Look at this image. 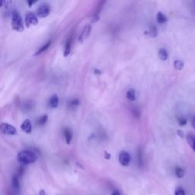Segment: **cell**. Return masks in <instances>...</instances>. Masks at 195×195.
<instances>
[{"instance_id":"cell-27","label":"cell","mask_w":195,"mask_h":195,"mask_svg":"<svg viewBox=\"0 0 195 195\" xmlns=\"http://www.w3.org/2000/svg\"><path fill=\"white\" fill-rule=\"evenodd\" d=\"M191 125H192V127H193V128L195 129V116H194V117H193V120H192Z\"/></svg>"},{"instance_id":"cell-24","label":"cell","mask_w":195,"mask_h":195,"mask_svg":"<svg viewBox=\"0 0 195 195\" xmlns=\"http://www.w3.org/2000/svg\"><path fill=\"white\" fill-rule=\"evenodd\" d=\"M175 195H185V191L181 187H178L175 192Z\"/></svg>"},{"instance_id":"cell-9","label":"cell","mask_w":195,"mask_h":195,"mask_svg":"<svg viewBox=\"0 0 195 195\" xmlns=\"http://www.w3.org/2000/svg\"><path fill=\"white\" fill-rule=\"evenodd\" d=\"M21 128L24 133H31L32 131V125H31V120L27 119L24 120L21 125Z\"/></svg>"},{"instance_id":"cell-16","label":"cell","mask_w":195,"mask_h":195,"mask_svg":"<svg viewBox=\"0 0 195 195\" xmlns=\"http://www.w3.org/2000/svg\"><path fill=\"white\" fill-rule=\"evenodd\" d=\"M159 57L162 61H166L168 59V53L165 49H160L159 51Z\"/></svg>"},{"instance_id":"cell-1","label":"cell","mask_w":195,"mask_h":195,"mask_svg":"<svg viewBox=\"0 0 195 195\" xmlns=\"http://www.w3.org/2000/svg\"><path fill=\"white\" fill-rule=\"evenodd\" d=\"M17 159L21 164L29 165L35 162L37 160V156L31 150H23L18 153Z\"/></svg>"},{"instance_id":"cell-14","label":"cell","mask_w":195,"mask_h":195,"mask_svg":"<svg viewBox=\"0 0 195 195\" xmlns=\"http://www.w3.org/2000/svg\"><path fill=\"white\" fill-rule=\"evenodd\" d=\"M11 184L12 187L15 190H18L20 187V181H19V178L18 175H15L11 180Z\"/></svg>"},{"instance_id":"cell-30","label":"cell","mask_w":195,"mask_h":195,"mask_svg":"<svg viewBox=\"0 0 195 195\" xmlns=\"http://www.w3.org/2000/svg\"><path fill=\"white\" fill-rule=\"evenodd\" d=\"M94 73H95V74H101V71H99V70H94Z\"/></svg>"},{"instance_id":"cell-28","label":"cell","mask_w":195,"mask_h":195,"mask_svg":"<svg viewBox=\"0 0 195 195\" xmlns=\"http://www.w3.org/2000/svg\"><path fill=\"white\" fill-rule=\"evenodd\" d=\"M35 2L36 1H31V2H30V1H28V5H29V7H31V5H32L34 3H35Z\"/></svg>"},{"instance_id":"cell-21","label":"cell","mask_w":195,"mask_h":195,"mask_svg":"<svg viewBox=\"0 0 195 195\" xmlns=\"http://www.w3.org/2000/svg\"><path fill=\"white\" fill-rule=\"evenodd\" d=\"M186 139H187V143H188L189 145L192 147L193 143H194L195 141V137H193V135H191V134H188V135H187V137H186Z\"/></svg>"},{"instance_id":"cell-25","label":"cell","mask_w":195,"mask_h":195,"mask_svg":"<svg viewBox=\"0 0 195 195\" xmlns=\"http://www.w3.org/2000/svg\"><path fill=\"white\" fill-rule=\"evenodd\" d=\"M79 101L78 99H74L70 102V105L73 106V107H74V106L79 105Z\"/></svg>"},{"instance_id":"cell-4","label":"cell","mask_w":195,"mask_h":195,"mask_svg":"<svg viewBox=\"0 0 195 195\" xmlns=\"http://www.w3.org/2000/svg\"><path fill=\"white\" fill-rule=\"evenodd\" d=\"M0 130L2 133L8 134V135H15L17 133L15 127L8 124H5V123H3L0 125Z\"/></svg>"},{"instance_id":"cell-17","label":"cell","mask_w":195,"mask_h":195,"mask_svg":"<svg viewBox=\"0 0 195 195\" xmlns=\"http://www.w3.org/2000/svg\"><path fill=\"white\" fill-rule=\"evenodd\" d=\"M175 174L176 176H177L178 178H182L185 175V172H184V169H181V168L177 167L175 169Z\"/></svg>"},{"instance_id":"cell-19","label":"cell","mask_w":195,"mask_h":195,"mask_svg":"<svg viewBox=\"0 0 195 195\" xmlns=\"http://www.w3.org/2000/svg\"><path fill=\"white\" fill-rule=\"evenodd\" d=\"M174 67L178 70H181L184 68V63L182 62L181 60H176L174 62Z\"/></svg>"},{"instance_id":"cell-3","label":"cell","mask_w":195,"mask_h":195,"mask_svg":"<svg viewBox=\"0 0 195 195\" xmlns=\"http://www.w3.org/2000/svg\"><path fill=\"white\" fill-rule=\"evenodd\" d=\"M51 13V6L47 3H44L40 5L37 9V15L39 18H44L48 16Z\"/></svg>"},{"instance_id":"cell-20","label":"cell","mask_w":195,"mask_h":195,"mask_svg":"<svg viewBox=\"0 0 195 195\" xmlns=\"http://www.w3.org/2000/svg\"><path fill=\"white\" fill-rule=\"evenodd\" d=\"M149 34H150L151 37H153V38H156V36H157V29H156V28L155 26H152L151 28H150V31H149Z\"/></svg>"},{"instance_id":"cell-5","label":"cell","mask_w":195,"mask_h":195,"mask_svg":"<svg viewBox=\"0 0 195 195\" xmlns=\"http://www.w3.org/2000/svg\"><path fill=\"white\" fill-rule=\"evenodd\" d=\"M130 160H131V157L127 152H120V154H119V162L122 166H128L130 163Z\"/></svg>"},{"instance_id":"cell-2","label":"cell","mask_w":195,"mask_h":195,"mask_svg":"<svg viewBox=\"0 0 195 195\" xmlns=\"http://www.w3.org/2000/svg\"><path fill=\"white\" fill-rule=\"evenodd\" d=\"M11 26L15 31L21 32L24 31V23L21 15L17 11H14L12 13V19H11Z\"/></svg>"},{"instance_id":"cell-10","label":"cell","mask_w":195,"mask_h":195,"mask_svg":"<svg viewBox=\"0 0 195 195\" xmlns=\"http://www.w3.org/2000/svg\"><path fill=\"white\" fill-rule=\"evenodd\" d=\"M49 105L52 108H57L59 105V97L57 94H54L49 100Z\"/></svg>"},{"instance_id":"cell-18","label":"cell","mask_w":195,"mask_h":195,"mask_svg":"<svg viewBox=\"0 0 195 195\" xmlns=\"http://www.w3.org/2000/svg\"><path fill=\"white\" fill-rule=\"evenodd\" d=\"M47 119H48L47 115H46V114L42 115L41 117H40V118H38V121H37V124H38V126L44 125V124H46V122L47 121Z\"/></svg>"},{"instance_id":"cell-7","label":"cell","mask_w":195,"mask_h":195,"mask_svg":"<svg viewBox=\"0 0 195 195\" xmlns=\"http://www.w3.org/2000/svg\"><path fill=\"white\" fill-rule=\"evenodd\" d=\"M91 27L90 24H88V25H86V26H85L84 28H83L81 34H80L79 38V41H80V42H83V41L86 39L88 36H89L90 33H91Z\"/></svg>"},{"instance_id":"cell-23","label":"cell","mask_w":195,"mask_h":195,"mask_svg":"<svg viewBox=\"0 0 195 195\" xmlns=\"http://www.w3.org/2000/svg\"><path fill=\"white\" fill-rule=\"evenodd\" d=\"M187 123V119L184 118V117H180V118L178 119V124L179 126H181V127H183V126L186 125Z\"/></svg>"},{"instance_id":"cell-13","label":"cell","mask_w":195,"mask_h":195,"mask_svg":"<svg viewBox=\"0 0 195 195\" xmlns=\"http://www.w3.org/2000/svg\"><path fill=\"white\" fill-rule=\"evenodd\" d=\"M156 18H157V21L159 24H164L166 21H168V18L166 15L163 13H162L161 11H159L157 14V16H156Z\"/></svg>"},{"instance_id":"cell-32","label":"cell","mask_w":195,"mask_h":195,"mask_svg":"<svg viewBox=\"0 0 195 195\" xmlns=\"http://www.w3.org/2000/svg\"><path fill=\"white\" fill-rule=\"evenodd\" d=\"M192 149H193V151L195 152V141H194V143H193V146H192Z\"/></svg>"},{"instance_id":"cell-6","label":"cell","mask_w":195,"mask_h":195,"mask_svg":"<svg viewBox=\"0 0 195 195\" xmlns=\"http://www.w3.org/2000/svg\"><path fill=\"white\" fill-rule=\"evenodd\" d=\"M38 23V16L33 12H29L25 17V24L27 27H30L31 25H36Z\"/></svg>"},{"instance_id":"cell-22","label":"cell","mask_w":195,"mask_h":195,"mask_svg":"<svg viewBox=\"0 0 195 195\" xmlns=\"http://www.w3.org/2000/svg\"><path fill=\"white\" fill-rule=\"evenodd\" d=\"M33 104H31V101H26L25 103H24V108L25 109V110H28V111H30L31 109H32Z\"/></svg>"},{"instance_id":"cell-31","label":"cell","mask_w":195,"mask_h":195,"mask_svg":"<svg viewBox=\"0 0 195 195\" xmlns=\"http://www.w3.org/2000/svg\"><path fill=\"white\" fill-rule=\"evenodd\" d=\"M111 195H120V193H119V192H114V193H113Z\"/></svg>"},{"instance_id":"cell-26","label":"cell","mask_w":195,"mask_h":195,"mask_svg":"<svg viewBox=\"0 0 195 195\" xmlns=\"http://www.w3.org/2000/svg\"><path fill=\"white\" fill-rule=\"evenodd\" d=\"M177 133H178V135L179 136V137H181V138H183V137H184V132L182 131V130H178L177 131Z\"/></svg>"},{"instance_id":"cell-29","label":"cell","mask_w":195,"mask_h":195,"mask_svg":"<svg viewBox=\"0 0 195 195\" xmlns=\"http://www.w3.org/2000/svg\"><path fill=\"white\" fill-rule=\"evenodd\" d=\"M105 155H106L105 158H106V159H109L111 158V155L108 154V153H107V152H106V153H105Z\"/></svg>"},{"instance_id":"cell-11","label":"cell","mask_w":195,"mask_h":195,"mask_svg":"<svg viewBox=\"0 0 195 195\" xmlns=\"http://www.w3.org/2000/svg\"><path fill=\"white\" fill-rule=\"evenodd\" d=\"M63 135L65 137L66 143L67 144H70L72 140H73V133L69 128H65L63 130Z\"/></svg>"},{"instance_id":"cell-12","label":"cell","mask_w":195,"mask_h":195,"mask_svg":"<svg viewBox=\"0 0 195 195\" xmlns=\"http://www.w3.org/2000/svg\"><path fill=\"white\" fill-rule=\"evenodd\" d=\"M51 43H52V42H51V41H47V42L46 43V44H44V46H42V47H40V48L38 49V51H37V52H36L35 54H34V55L38 56V55H40L41 54H42V53L45 52L46 51H47V50H48V49L50 48V47H51Z\"/></svg>"},{"instance_id":"cell-8","label":"cell","mask_w":195,"mask_h":195,"mask_svg":"<svg viewBox=\"0 0 195 195\" xmlns=\"http://www.w3.org/2000/svg\"><path fill=\"white\" fill-rule=\"evenodd\" d=\"M73 44V34L69 36L68 39L67 40V42L65 44V49H64V57H68L69 54L71 52V47Z\"/></svg>"},{"instance_id":"cell-15","label":"cell","mask_w":195,"mask_h":195,"mask_svg":"<svg viewBox=\"0 0 195 195\" xmlns=\"http://www.w3.org/2000/svg\"><path fill=\"white\" fill-rule=\"evenodd\" d=\"M126 96H127V99L130 100V101H133L136 99V91L135 90L133 89H130L127 91L126 93Z\"/></svg>"}]
</instances>
